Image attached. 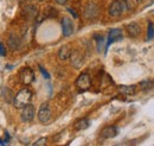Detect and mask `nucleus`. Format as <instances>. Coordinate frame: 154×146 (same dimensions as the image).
<instances>
[{
  "label": "nucleus",
  "instance_id": "f257e3e1",
  "mask_svg": "<svg viewBox=\"0 0 154 146\" xmlns=\"http://www.w3.org/2000/svg\"><path fill=\"white\" fill-rule=\"evenodd\" d=\"M32 95H33L32 91L30 90L29 88H23V89H20L19 93L13 97V101H12L13 105H14V107L21 110L23 107L30 105L31 99H32Z\"/></svg>",
  "mask_w": 154,
  "mask_h": 146
},
{
  "label": "nucleus",
  "instance_id": "f03ea898",
  "mask_svg": "<svg viewBox=\"0 0 154 146\" xmlns=\"http://www.w3.org/2000/svg\"><path fill=\"white\" fill-rule=\"evenodd\" d=\"M75 84H76L77 89L79 91H85L88 90V89H90V87H91V78H90L89 74L87 73L81 74L77 77Z\"/></svg>",
  "mask_w": 154,
  "mask_h": 146
},
{
  "label": "nucleus",
  "instance_id": "7ed1b4c3",
  "mask_svg": "<svg viewBox=\"0 0 154 146\" xmlns=\"http://www.w3.org/2000/svg\"><path fill=\"white\" fill-rule=\"evenodd\" d=\"M125 2H123V0H114V1H112V4L109 5V10H108V13H109V16L110 17H120L122 13H123V11H125Z\"/></svg>",
  "mask_w": 154,
  "mask_h": 146
},
{
  "label": "nucleus",
  "instance_id": "20e7f679",
  "mask_svg": "<svg viewBox=\"0 0 154 146\" xmlns=\"http://www.w3.org/2000/svg\"><path fill=\"white\" fill-rule=\"evenodd\" d=\"M35 78H36V76H35V71H33L31 68L25 67V68L20 69L19 80L23 84L29 86V84H31V83L35 81Z\"/></svg>",
  "mask_w": 154,
  "mask_h": 146
},
{
  "label": "nucleus",
  "instance_id": "39448f33",
  "mask_svg": "<svg viewBox=\"0 0 154 146\" xmlns=\"http://www.w3.org/2000/svg\"><path fill=\"white\" fill-rule=\"evenodd\" d=\"M50 118H51V108L48 102H44L40 105L38 110V120L40 122L45 124L50 120Z\"/></svg>",
  "mask_w": 154,
  "mask_h": 146
},
{
  "label": "nucleus",
  "instance_id": "423d86ee",
  "mask_svg": "<svg viewBox=\"0 0 154 146\" xmlns=\"http://www.w3.org/2000/svg\"><path fill=\"white\" fill-rule=\"evenodd\" d=\"M35 118V106L33 105H27L21 108L20 112V119L23 122H30Z\"/></svg>",
  "mask_w": 154,
  "mask_h": 146
},
{
  "label": "nucleus",
  "instance_id": "0eeeda50",
  "mask_svg": "<svg viewBox=\"0 0 154 146\" xmlns=\"http://www.w3.org/2000/svg\"><path fill=\"white\" fill-rule=\"evenodd\" d=\"M74 31H75V26H74L72 20L69 18V17H64V18L62 19V32H63V36L64 37L72 36Z\"/></svg>",
  "mask_w": 154,
  "mask_h": 146
},
{
  "label": "nucleus",
  "instance_id": "6e6552de",
  "mask_svg": "<svg viewBox=\"0 0 154 146\" xmlns=\"http://www.w3.org/2000/svg\"><path fill=\"white\" fill-rule=\"evenodd\" d=\"M98 16V7H97L96 4L94 2H89L85 8H84V17L89 20H94L97 18Z\"/></svg>",
  "mask_w": 154,
  "mask_h": 146
},
{
  "label": "nucleus",
  "instance_id": "1a4fd4ad",
  "mask_svg": "<svg viewBox=\"0 0 154 146\" xmlns=\"http://www.w3.org/2000/svg\"><path fill=\"white\" fill-rule=\"evenodd\" d=\"M119 133V129L116 126H107L101 131V138L102 139H112V138H115Z\"/></svg>",
  "mask_w": 154,
  "mask_h": 146
},
{
  "label": "nucleus",
  "instance_id": "9d476101",
  "mask_svg": "<svg viewBox=\"0 0 154 146\" xmlns=\"http://www.w3.org/2000/svg\"><path fill=\"white\" fill-rule=\"evenodd\" d=\"M123 38L122 31L120 29H112L108 33V40H107V46H109L110 44L115 43L117 40H121Z\"/></svg>",
  "mask_w": 154,
  "mask_h": 146
},
{
  "label": "nucleus",
  "instance_id": "9b49d317",
  "mask_svg": "<svg viewBox=\"0 0 154 146\" xmlns=\"http://www.w3.org/2000/svg\"><path fill=\"white\" fill-rule=\"evenodd\" d=\"M70 61H71V64L75 67V68H81L82 65H83V63H84V58H83V56L82 54L78 51V50H75L74 52H71V55H70Z\"/></svg>",
  "mask_w": 154,
  "mask_h": 146
},
{
  "label": "nucleus",
  "instance_id": "f8f14e48",
  "mask_svg": "<svg viewBox=\"0 0 154 146\" xmlns=\"http://www.w3.org/2000/svg\"><path fill=\"white\" fill-rule=\"evenodd\" d=\"M126 30L128 32V36L132 37V38H135L140 35L141 32V27L139 26V24L136 23H131V24H127L126 25Z\"/></svg>",
  "mask_w": 154,
  "mask_h": 146
},
{
  "label": "nucleus",
  "instance_id": "ddd939ff",
  "mask_svg": "<svg viewBox=\"0 0 154 146\" xmlns=\"http://www.w3.org/2000/svg\"><path fill=\"white\" fill-rule=\"evenodd\" d=\"M20 45H21V40H20V38L17 35H14V33H11L10 37H8V46H10V49L11 50H18L20 48Z\"/></svg>",
  "mask_w": 154,
  "mask_h": 146
},
{
  "label": "nucleus",
  "instance_id": "4468645a",
  "mask_svg": "<svg viewBox=\"0 0 154 146\" xmlns=\"http://www.w3.org/2000/svg\"><path fill=\"white\" fill-rule=\"evenodd\" d=\"M71 52H72V50H71V48L69 45H63L58 50V58L60 61H66L70 57Z\"/></svg>",
  "mask_w": 154,
  "mask_h": 146
},
{
  "label": "nucleus",
  "instance_id": "2eb2a0df",
  "mask_svg": "<svg viewBox=\"0 0 154 146\" xmlns=\"http://www.w3.org/2000/svg\"><path fill=\"white\" fill-rule=\"evenodd\" d=\"M89 127V120L83 118V119H78L76 122L74 124V128L76 131H83V129H87Z\"/></svg>",
  "mask_w": 154,
  "mask_h": 146
},
{
  "label": "nucleus",
  "instance_id": "dca6fc26",
  "mask_svg": "<svg viewBox=\"0 0 154 146\" xmlns=\"http://www.w3.org/2000/svg\"><path fill=\"white\" fill-rule=\"evenodd\" d=\"M119 91L121 94H123V95L132 96V95H134L135 93H136V87L135 86H120L119 87Z\"/></svg>",
  "mask_w": 154,
  "mask_h": 146
},
{
  "label": "nucleus",
  "instance_id": "f3484780",
  "mask_svg": "<svg viewBox=\"0 0 154 146\" xmlns=\"http://www.w3.org/2000/svg\"><path fill=\"white\" fill-rule=\"evenodd\" d=\"M1 97H2V100H4L5 102L10 103V102L13 101L14 95H13V93H12V90H11L10 88H4L2 91H1Z\"/></svg>",
  "mask_w": 154,
  "mask_h": 146
},
{
  "label": "nucleus",
  "instance_id": "a211bd4d",
  "mask_svg": "<svg viewBox=\"0 0 154 146\" xmlns=\"http://www.w3.org/2000/svg\"><path fill=\"white\" fill-rule=\"evenodd\" d=\"M94 38L96 39V48H97V51L101 54L103 52L104 50V37L102 35H95Z\"/></svg>",
  "mask_w": 154,
  "mask_h": 146
},
{
  "label": "nucleus",
  "instance_id": "6ab92c4d",
  "mask_svg": "<svg viewBox=\"0 0 154 146\" xmlns=\"http://www.w3.org/2000/svg\"><path fill=\"white\" fill-rule=\"evenodd\" d=\"M140 88L142 91H149L153 89V81L152 80H145L140 82Z\"/></svg>",
  "mask_w": 154,
  "mask_h": 146
},
{
  "label": "nucleus",
  "instance_id": "aec40b11",
  "mask_svg": "<svg viewBox=\"0 0 154 146\" xmlns=\"http://www.w3.org/2000/svg\"><path fill=\"white\" fill-rule=\"evenodd\" d=\"M25 12H26V14L29 16V17H31V18H33V17H36L37 16V8L36 7H33V6H27V7H25Z\"/></svg>",
  "mask_w": 154,
  "mask_h": 146
},
{
  "label": "nucleus",
  "instance_id": "412c9836",
  "mask_svg": "<svg viewBox=\"0 0 154 146\" xmlns=\"http://www.w3.org/2000/svg\"><path fill=\"white\" fill-rule=\"evenodd\" d=\"M154 37V25L153 23L151 21L149 24H148V29H147V40H152Z\"/></svg>",
  "mask_w": 154,
  "mask_h": 146
},
{
  "label": "nucleus",
  "instance_id": "4be33fe9",
  "mask_svg": "<svg viewBox=\"0 0 154 146\" xmlns=\"http://www.w3.org/2000/svg\"><path fill=\"white\" fill-rule=\"evenodd\" d=\"M46 138H39V139H37L33 144H32V146H45L46 145Z\"/></svg>",
  "mask_w": 154,
  "mask_h": 146
},
{
  "label": "nucleus",
  "instance_id": "5701e85b",
  "mask_svg": "<svg viewBox=\"0 0 154 146\" xmlns=\"http://www.w3.org/2000/svg\"><path fill=\"white\" fill-rule=\"evenodd\" d=\"M39 70H40L42 75H43V76H44V77H45L46 80H49V78H50V74L48 73V71H46V70H45V69H44V68H43L42 65H39Z\"/></svg>",
  "mask_w": 154,
  "mask_h": 146
},
{
  "label": "nucleus",
  "instance_id": "b1692460",
  "mask_svg": "<svg viewBox=\"0 0 154 146\" xmlns=\"http://www.w3.org/2000/svg\"><path fill=\"white\" fill-rule=\"evenodd\" d=\"M0 56H6V48L2 43H0Z\"/></svg>",
  "mask_w": 154,
  "mask_h": 146
},
{
  "label": "nucleus",
  "instance_id": "393cba45",
  "mask_svg": "<svg viewBox=\"0 0 154 146\" xmlns=\"http://www.w3.org/2000/svg\"><path fill=\"white\" fill-rule=\"evenodd\" d=\"M68 1H69V0H56V2H57L58 5H65Z\"/></svg>",
  "mask_w": 154,
  "mask_h": 146
},
{
  "label": "nucleus",
  "instance_id": "a878e982",
  "mask_svg": "<svg viewBox=\"0 0 154 146\" xmlns=\"http://www.w3.org/2000/svg\"><path fill=\"white\" fill-rule=\"evenodd\" d=\"M68 11H69V12H70V13H72V16H74V17H75V18H77V14H76V12H75V11H74V10H72V8H68Z\"/></svg>",
  "mask_w": 154,
  "mask_h": 146
},
{
  "label": "nucleus",
  "instance_id": "bb28decb",
  "mask_svg": "<svg viewBox=\"0 0 154 146\" xmlns=\"http://www.w3.org/2000/svg\"><path fill=\"white\" fill-rule=\"evenodd\" d=\"M142 0H135V2H141Z\"/></svg>",
  "mask_w": 154,
  "mask_h": 146
},
{
  "label": "nucleus",
  "instance_id": "cd10ccee",
  "mask_svg": "<svg viewBox=\"0 0 154 146\" xmlns=\"http://www.w3.org/2000/svg\"><path fill=\"white\" fill-rule=\"evenodd\" d=\"M0 145H1V146H4V143H2L1 140H0Z\"/></svg>",
  "mask_w": 154,
  "mask_h": 146
},
{
  "label": "nucleus",
  "instance_id": "c85d7f7f",
  "mask_svg": "<svg viewBox=\"0 0 154 146\" xmlns=\"http://www.w3.org/2000/svg\"><path fill=\"white\" fill-rule=\"evenodd\" d=\"M37 1H44V0H37Z\"/></svg>",
  "mask_w": 154,
  "mask_h": 146
}]
</instances>
